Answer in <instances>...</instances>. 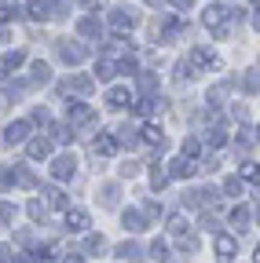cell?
Listing matches in <instances>:
<instances>
[{"label":"cell","instance_id":"6da1fadb","mask_svg":"<svg viewBox=\"0 0 260 263\" xmlns=\"http://www.w3.org/2000/svg\"><path fill=\"white\" fill-rule=\"evenodd\" d=\"M187 66L194 73H202V70H216V51L213 48H194L190 55H187Z\"/></svg>","mask_w":260,"mask_h":263},{"label":"cell","instance_id":"7a4b0ae2","mask_svg":"<svg viewBox=\"0 0 260 263\" xmlns=\"http://www.w3.org/2000/svg\"><path fill=\"white\" fill-rule=\"evenodd\" d=\"M136 22H140V18H136V11H132V8H114V11H110V29H114V33H128V29H136Z\"/></svg>","mask_w":260,"mask_h":263},{"label":"cell","instance_id":"3957f363","mask_svg":"<svg viewBox=\"0 0 260 263\" xmlns=\"http://www.w3.org/2000/svg\"><path fill=\"white\" fill-rule=\"evenodd\" d=\"M59 59L66 66H81L88 59V48H81L77 41H59Z\"/></svg>","mask_w":260,"mask_h":263},{"label":"cell","instance_id":"277c9868","mask_svg":"<svg viewBox=\"0 0 260 263\" xmlns=\"http://www.w3.org/2000/svg\"><path fill=\"white\" fill-rule=\"evenodd\" d=\"M213 252H216L220 259H235V252H238V241H235L231 234H216V238H213Z\"/></svg>","mask_w":260,"mask_h":263},{"label":"cell","instance_id":"5b68a950","mask_svg":"<svg viewBox=\"0 0 260 263\" xmlns=\"http://www.w3.org/2000/svg\"><path fill=\"white\" fill-rule=\"evenodd\" d=\"M107 106H110V110L132 106V91H128V88H110V91H107Z\"/></svg>","mask_w":260,"mask_h":263},{"label":"cell","instance_id":"8992f818","mask_svg":"<svg viewBox=\"0 0 260 263\" xmlns=\"http://www.w3.org/2000/svg\"><path fill=\"white\" fill-rule=\"evenodd\" d=\"M26 136H29V121H11V124L4 128V143H11V146L22 143Z\"/></svg>","mask_w":260,"mask_h":263},{"label":"cell","instance_id":"52a82bcc","mask_svg":"<svg viewBox=\"0 0 260 263\" xmlns=\"http://www.w3.org/2000/svg\"><path fill=\"white\" fill-rule=\"evenodd\" d=\"M92 88H95V81H92V77H66V81H62V91H77V95H92Z\"/></svg>","mask_w":260,"mask_h":263},{"label":"cell","instance_id":"ba28073f","mask_svg":"<svg viewBox=\"0 0 260 263\" xmlns=\"http://www.w3.org/2000/svg\"><path fill=\"white\" fill-rule=\"evenodd\" d=\"M66 121H70V124H92V110H88L84 103H70V106H66Z\"/></svg>","mask_w":260,"mask_h":263},{"label":"cell","instance_id":"9c48e42d","mask_svg":"<svg viewBox=\"0 0 260 263\" xmlns=\"http://www.w3.org/2000/svg\"><path fill=\"white\" fill-rule=\"evenodd\" d=\"M74 172H77V161H74L70 154H66V157H59V161L51 164V176H55V179H70Z\"/></svg>","mask_w":260,"mask_h":263},{"label":"cell","instance_id":"30bf717a","mask_svg":"<svg viewBox=\"0 0 260 263\" xmlns=\"http://www.w3.org/2000/svg\"><path fill=\"white\" fill-rule=\"evenodd\" d=\"M169 176H176V179H187V176H194V157L180 154V157L172 161V168H169Z\"/></svg>","mask_w":260,"mask_h":263},{"label":"cell","instance_id":"8fae6325","mask_svg":"<svg viewBox=\"0 0 260 263\" xmlns=\"http://www.w3.org/2000/svg\"><path fill=\"white\" fill-rule=\"evenodd\" d=\"M92 150H95V154H99V157H110V154L117 150V139L110 136V132H99V139H95V143H92Z\"/></svg>","mask_w":260,"mask_h":263},{"label":"cell","instance_id":"7c38bea8","mask_svg":"<svg viewBox=\"0 0 260 263\" xmlns=\"http://www.w3.org/2000/svg\"><path fill=\"white\" fill-rule=\"evenodd\" d=\"M150 223H147V216L143 212H136V209H128L125 212V230H132V234H140V230H147Z\"/></svg>","mask_w":260,"mask_h":263},{"label":"cell","instance_id":"4fadbf2b","mask_svg":"<svg viewBox=\"0 0 260 263\" xmlns=\"http://www.w3.org/2000/svg\"><path fill=\"white\" fill-rule=\"evenodd\" d=\"M143 143H147V146H158V150H161V146H165V132H161L158 124H143Z\"/></svg>","mask_w":260,"mask_h":263},{"label":"cell","instance_id":"5bb4252c","mask_svg":"<svg viewBox=\"0 0 260 263\" xmlns=\"http://www.w3.org/2000/svg\"><path fill=\"white\" fill-rule=\"evenodd\" d=\"M66 230H88V212L66 209Z\"/></svg>","mask_w":260,"mask_h":263},{"label":"cell","instance_id":"9a60e30c","mask_svg":"<svg viewBox=\"0 0 260 263\" xmlns=\"http://www.w3.org/2000/svg\"><path fill=\"white\" fill-rule=\"evenodd\" d=\"M140 252H143V249H140L136 241H121V245L114 249V256H121L125 263H136V259H140Z\"/></svg>","mask_w":260,"mask_h":263},{"label":"cell","instance_id":"2e32d148","mask_svg":"<svg viewBox=\"0 0 260 263\" xmlns=\"http://www.w3.org/2000/svg\"><path fill=\"white\" fill-rule=\"evenodd\" d=\"M26 62V51H11L8 59H0V81H4V73H11V70H19V66Z\"/></svg>","mask_w":260,"mask_h":263},{"label":"cell","instance_id":"e0dca14e","mask_svg":"<svg viewBox=\"0 0 260 263\" xmlns=\"http://www.w3.org/2000/svg\"><path fill=\"white\" fill-rule=\"evenodd\" d=\"M183 29H187V18H172V22H165V29H161V41H176Z\"/></svg>","mask_w":260,"mask_h":263},{"label":"cell","instance_id":"ac0fdd59","mask_svg":"<svg viewBox=\"0 0 260 263\" xmlns=\"http://www.w3.org/2000/svg\"><path fill=\"white\" fill-rule=\"evenodd\" d=\"M231 223H235V230H249L253 227V212L249 209H235L231 212Z\"/></svg>","mask_w":260,"mask_h":263},{"label":"cell","instance_id":"d6986e66","mask_svg":"<svg viewBox=\"0 0 260 263\" xmlns=\"http://www.w3.org/2000/svg\"><path fill=\"white\" fill-rule=\"evenodd\" d=\"M51 154V143L48 139H33V143H29V157H33V161H44Z\"/></svg>","mask_w":260,"mask_h":263},{"label":"cell","instance_id":"ffe728a7","mask_svg":"<svg viewBox=\"0 0 260 263\" xmlns=\"http://www.w3.org/2000/svg\"><path fill=\"white\" fill-rule=\"evenodd\" d=\"M99 29H103L99 18H81V22H77V33H81V37H99Z\"/></svg>","mask_w":260,"mask_h":263},{"label":"cell","instance_id":"44dd1931","mask_svg":"<svg viewBox=\"0 0 260 263\" xmlns=\"http://www.w3.org/2000/svg\"><path fill=\"white\" fill-rule=\"evenodd\" d=\"M26 11H29V18H48V15H51L48 0H29V4H26Z\"/></svg>","mask_w":260,"mask_h":263},{"label":"cell","instance_id":"7402d4cb","mask_svg":"<svg viewBox=\"0 0 260 263\" xmlns=\"http://www.w3.org/2000/svg\"><path fill=\"white\" fill-rule=\"evenodd\" d=\"M51 70H48V62H33V77H29V84H48Z\"/></svg>","mask_w":260,"mask_h":263},{"label":"cell","instance_id":"603a6c76","mask_svg":"<svg viewBox=\"0 0 260 263\" xmlns=\"http://www.w3.org/2000/svg\"><path fill=\"white\" fill-rule=\"evenodd\" d=\"M205 143H209V146H216V150H220V146H223V143H227V132H223V128H209V132H205Z\"/></svg>","mask_w":260,"mask_h":263},{"label":"cell","instance_id":"cb8c5ba5","mask_svg":"<svg viewBox=\"0 0 260 263\" xmlns=\"http://www.w3.org/2000/svg\"><path fill=\"white\" fill-rule=\"evenodd\" d=\"M84 249H88V256H99V252L107 249V241H103V234H88V241H84Z\"/></svg>","mask_w":260,"mask_h":263},{"label":"cell","instance_id":"d4e9b609","mask_svg":"<svg viewBox=\"0 0 260 263\" xmlns=\"http://www.w3.org/2000/svg\"><path fill=\"white\" fill-rule=\"evenodd\" d=\"M51 136H55V143H70L74 139V124H55Z\"/></svg>","mask_w":260,"mask_h":263},{"label":"cell","instance_id":"484cf974","mask_svg":"<svg viewBox=\"0 0 260 263\" xmlns=\"http://www.w3.org/2000/svg\"><path fill=\"white\" fill-rule=\"evenodd\" d=\"M37 259H44V263H55V259H59V245H55V241H48L44 249H37Z\"/></svg>","mask_w":260,"mask_h":263},{"label":"cell","instance_id":"4316f807","mask_svg":"<svg viewBox=\"0 0 260 263\" xmlns=\"http://www.w3.org/2000/svg\"><path fill=\"white\" fill-rule=\"evenodd\" d=\"M238 176H242V179H249V183H256V179H260V164H253V161H246V164H242V168H238Z\"/></svg>","mask_w":260,"mask_h":263},{"label":"cell","instance_id":"83f0119b","mask_svg":"<svg viewBox=\"0 0 260 263\" xmlns=\"http://www.w3.org/2000/svg\"><path fill=\"white\" fill-rule=\"evenodd\" d=\"M11 18H19V8L11 0H0V22H11Z\"/></svg>","mask_w":260,"mask_h":263},{"label":"cell","instance_id":"f1b7e54d","mask_svg":"<svg viewBox=\"0 0 260 263\" xmlns=\"http://www.w3.org/2000/svg\"><path fill=\"white\" fill-rule=\"evenodd\" d=\"M11 219H15V205L0 201V227H11Z\"/></svg>","mask_w":260,"mask_h":263},{"label":"cell","instance_id":"f546056e","mask_svg":"<svg viewBox=\"0 0 260 263\" xmlns=\"http://www.w3.org/2000/svg\"><path fill=\"white\" fill-rule=\"evenodd\" d=\"M114 70H117V66H114V62H107V59H103V62H99V66H95V77H99V81H110V77H114Z\"/></svg>","mask_w":260,"mask_h":263},{"label":"cell","instance_id":"4dcf8cb0","mask_svg":"<svg viewBox=\"0 0 260 263\" xmlns=\"http://www.w3.org/2000/svg\"><path fill=\"white\" fill-rule=\"evenodd\" d=\"M242 88H246V91H260V70H249L246 81H242Z\"/></svg>","mask_w":260,"mask_h":263},{"label":"cell","instance_id":"1f68e13d","mask_svg":"<svg viewBox=\"0 0 260 263\" xmlns=\"http://www.w3.org/2000/svg\"><path fill=\"white\" fill-rule=\"evenodd\" d=\"M117 205V186L110 183V186H103V209H114Z\"/></svg>","mask_w":260,"mask_h":263},{"label":"cell","instance_id":"d6a6232c","mask_svg":"<svg viewBox=\"0 0 260 263\" xmlns=\"http://www.w3.org/2000/svg\"><path fill=\"white\" fill-rule=\"evenodd\" d=\"M48 205L51 209H66V194H62V190H48Z\"/></svg>","mask_w":260,"mask_h":263},{"label":"cell","instance_id":"836d02e7","mask_svg":"<svg viewBox=\"0 0 260 263\" xmlns=\"http://www.w3.org/2000/svg\"><path fill=\"white\" fill-rule=\"evenodd\" d=\"M150 256H154L158 263H165V259H169V249H165V241H154V245H150Z\"/></svg>","mask_w":260,"mask_h":263},{"label":"cell","instance_id":"e575fe53","mask_svg":"<svg viewBox=\"0 0 260 263\" xmlns=\"http://www.w3.org/2000/svg\"><path fill=\"white\" fill-rule=\"evenodd\" d=\"M180 154H187V157H198V154H202V143H198V139H183V150H180Z\"/></svg>","mask_w":260,"mask_h":263},{"label":"cell","instance_id":"d590c367","mask_svg":"<svg viewBox=\"0 0 260 263\" xmlns=\"http://www.w3.org/2000/svg\"><path fill=\"white\" fill-rule=\"evenodd\" d=\"M169 230H172V234H187V219H183V216L176 212V216L169 219Z\"/></svg>","mask_w":260,"mask_h":263},{"label":"cell","instance_id":"8d00e7d4","mask_svg":"<svg viewBox=\"0 0 260 263\" xmlns=\"http://www.w3.org/2000/svg\"><path fill=\"white\" fill-rule=\"evenodd\" d=\"M223 194L238 197V194H242V176H238V179H227V183H223Z\"/></svg>","mask_w":260,"mask_h":263},{"label":"cell","instance_id":"74e56055","mask_svg":"<svg viewBox=\"0 0 260 263\" xmlns=\"http://www.w3.org/2000/svg\"><path fill=\"white\" fill-rule=\"evenodd\" d=\"M143 216H147V223H154V219L161 216V205H154V201H147V205H143Z\"/></svg>","mask_w":260,"mask_h":263},{"label":"cell","instance_id":"f35d334b","mask_svg":"<svg viewBox=\"0 0 260 263\" xmlns=\"http://www.w3.org/2000/svg\"><path fill=\"white\" fill-rule=\"evenodd\" d=\"M150 183H154V190H161V186H165V183H169V176H165V172H161V168H158V164H154V176H150Z\"/></svg>","mask_w":260,"mask_h":263},{"label":"cell","instance_id":"ab89813d","mask_svg":"<svg viewBox=\"0 0 260 263\" xmlns=\"http://www.w3.org/2000/svg\"><path fill=\"white\" fill-rule=\"evenodd\" d=\"M26 212H29V219H44V205H41V201H29Z\"/></svg>","mask_w":260,"mask_h":263},{"label":"cell","instance_id":"60d3db41","mask_svg":"<svg viewBox=\"0 0 260 263\" xmlns=\"http://www.w3.org/2000/svg\"><path fill=\"white\" fill-rule=\"evenodd\" d=\"M15 176H19V183H22V186H37V179H33V172H29V168H19Z\"/></svg>","mask_w":260,"mask_h":263},{"label":"cell","instance_id":"b9f144b4","mask_svg":"<svg viewBox=\"0 0 260 263\" xmlns=\"http://www.w3.org/2000/svg\"><path fill=\"white\" fill-rule=\"evenodd\" d=\"M121 176H128V179H132V176H140V161H128V164H121Z\"/></svg>","mask_w":260,"mask_h":263},{"label":"cell","instance_id":"7bdbcfd3","mask_svg":"<svg viewBox=\"0 0 260 263\" xmlns=\"http://www.w3.org/2000/svg\"><path fill=\"white\" fill-rule=\"evenodd\" d=\"M154 84H158L154 73H140V88H143V91H154Z\"/></svg>","mask_w":260,"mask_h":263},{"label":"cell","instance_id":"ee69618b","mask_svg":"<svg viewBox=\"0 0 260 263\" xmlns=\"http://www.w3.org/2000/svg\"><path fill=\"white\" fill-rule=\"evenodd\" d=\"M11 183H19V176L8 172V168H0V186H11Z\"/></svg>","mask_w":260,"mask_h":263},{"label":"cell","instance_id":"f6af8a7d","mask_svg":"<svg viewBox=\"0 0 260 263\" xmlns=\"http://www.w3.org/2000/svg\"><path fill=\"white\" fill-rule=\"evenodd\" d=\"M8 259H15V252H11V245H0V263H8Z\"/></svg>","mask_w":260,"mask_h":263},{"label":"cell","instance_id":"bcb514c9","mask_svg":"<svg viewBox=\"0 0 260 263\" xmlns=\"http://www.w3.org/2000/svg\"><path fill=\"white\" fill-rule=\"evenodd\" d=\"M117 70H121V73H136V62H132V59H125V62L117 66Z\"/></svg>","mask_w":260,"mask_h":263},{"label":"cell","instance_id":"7dc6e473","mask_svg":"<svg viewBox=\"0 0 260 263\" xmlns=\"http://www.w3.org/2000/svg\"><path fill=\"white\" fill-rule=\"evenodd\" d=\"M202 227H205V230H213V234H216V216H202Z\"/></svg>","mask_w":260,"mask_h":263},{"label":"cell","instance_id":"c3c4849f","mask_svg":"<svg viewBox=\"0 0 260 263\" xmlns=\"http://www.w3.org/2000/svg\"><path fill=\"white\" fill-rule=\"evenodd\" d=\"M172 4H176L180 11H190V0H172Z\"/></svg>","mask_w":260,"mask_h":263},{"label":"cell","instance_id":"681fc988","mask_svg":"<svg viewBox=\"0 0 260 263\" xmlns=\"http://www.w3.org/2000/svg\"><path fill=\"white\" fill-rule=\"evenodd\" d=\"M15 263H37V256H15Z\"/></svg>","mask_w":260,"mask_h":263},{"label":"cell","instance_id":"f907efd6","mask_svg":"<svg viewBox=\"0 0 260 263\" xmlns=\"http://www.w3.org/2000/svg\"><path fill=\"white\" fill-rule=\"evenodd\" d=\"M107 0H84V8H103Z\"/></svg>","mask_w":260,"mask_h":263},{"label":"cell","instance_id":"816d5d0a","mask_svg":"<svg viewBox=\"0 0 260 263\" xmlns=\"http://www.w3.org/2000/svg\"><path fill=\"white\" fill-rule=\"evenodd\" d=\"M62 263H81V256H70V259H62Z\"/></svg>","mask_w":260,"mask_h":263},{"label":"cell","instance_id":"f5cc1de1","mask_svg":"<svg viewBox=\"0 0 260 263\" xmlns=\"http://www.w3.org/2000/svg\"><path fill=\"white\" fill-rule=\"evenodd\" d=\"M253 263H260V245H256V252H253Z\"/></svg>","mask_w":260,"mask_h":263},{"label":"cell","instance_id":"db71d44e","mask_svg":"<svg viewBox=\"0 0 260 263\" xmlns=\"http://www.w3.org/2000/svg\"><path fill=\"white\" fill-rule=\"evenodd\" d=\"M147 4H154V8H158V4H161V0H147Z\"/></svg>","mask_w":260,"mask_h":263},{"label":"cell","instance_id":"11a10c76","mask_svg":"<svg viewBox=\"0 0 260 263\" xmlns=\"http://www.w3.org/2000/svg\"><path fill=\"white\" fill-rule=\"evenodd\" d=\"M249 4H253V8H260V0H249Z\"/></svg>","mask_w":260,"mask_h":263},{"label":"cell","instance_id":"9f6ffc18","mask_svg":"<svg viewBox=\"0 0 260 263\" xmlns=\"http://www.w3.org/2000/svg\"><path fill=\"white\" fill-rule=\"evenodd\" d=\"M256 143H260V128H256Z\"/></svg>","mask_w":260,"mask_h":263},{"label":"cell","instance_id":"6f0895ef","mask_svg":"<svg viewBox=\"0 0 260 263\" xmlns=\"http://www.w3.org/2000/svg\"><path fill=\"white\" fill-rule=\"evenodd\" d=\"M256 29H260V15H256Z\"/></svg>","mask_w":260,"mask_h":263}]
</instances>
